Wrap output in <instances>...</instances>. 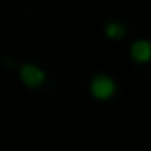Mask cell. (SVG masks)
<instances>
[{"label":"cell","instance_id":"obj_1","mask_svg":"<svg viewBox=\"0 0 151 151\" xmlns=\"http://www.w3.org/2000/svg\"><path fill=\"white\" fill-rule=\"evenodd\" d=\"M89 91H91V97L97 99V101H110L116 93V81L106 75V73H97L91 83H89Z\"/></svg>","mask_w":151,"mask_h":151},{"label":"cell","instance_id":"obj_2","mask_svg":"<svg viewBox=\"0 0 151 151\" xmlns=\"http://www.w3.org/2000/svg\"><path fill=\"white\" fill-rule=\"evenodd\" d=\"M19 79H21V83H23L25 87H29V89H40V87H44V83L48 81V75H46V70H44L42 66H37V64H33V62H23V64L19 66Z\"/></svg>","mask_w":151,"mask_h":151},{"label":"cell","instance_id":"obj_3","mask_svg":"<svg viewBox=\"0 0 151 151\" xmlns=\"http://www.w3.org/2000/svg\"><path fill=\"white\" fill-rule=\"evenodd\" d=\"M132 62L137 64H149L151 62V42L141 37V40H134L130 44V50H128Z\"/></svg>","mask_w":151,"mask_h":151},{"label":"cell","instance_id":"obj_4","mask_svg":"<svg viewBox=\"0 0 151 151\" xmlns=\"http://www.w3.org/2000/svg\"><path fill=\"white\" fill-rule=\"evenodd\" d=\"M104 35H106L108 40H122V37L126 35V25L120 23V21H110V23H106V27H104Z\"/></svg>","mask_w":151,"mask_h":151}]
</instances>
